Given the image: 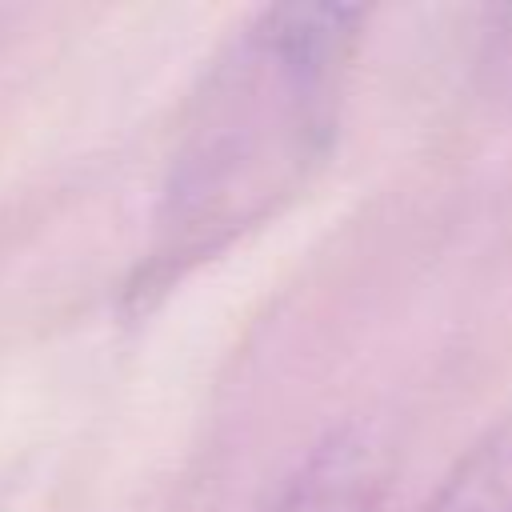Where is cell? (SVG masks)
Wrapping results in <instances>:
<instances>
[{
  "mask_svg": "<svg viewBox=\"0 0 512 512\" xmlns=\"http://www.w3.org/2000/svg\"><path fill=\"white\" fill-rule=\"evenodd\" d=\"M424 512H512V416L464 448Z\"/></svg>",
  "mask_w": 512,
  "mask_h": 512,
  "instance_id": "cell-3",
  "label": "cell"
},
{
  "mask_svg": "<svg viewBox=\"0 0 512 512\" xmlns=\"http://www.w3.org/2000/svg\"><path fill=\"white\" fill-rule=\"evenodd\" d=\"M488 36H492V48H496L500 64L512 68V8H504V12L492 16V32Z\"/></svg>",
  "mask_w": 512,
  "mask_h": 512,
  "instance_id": "cell-4",
  "label": "cell"
},
{
  "mask_svg": "<svg viewBox=\"0 0 512 512\" xmlns=\"http://www.w3.org/2000/svg\"><path fill=\"white\" fill-rule=\"evenodd\" d=\"M364 8H260L204 68L128 296L148 300L276 220L324 168Z\"/></svg>",
  "mask_w": 512,
  "mask_h": 512,
  "instance_id": "cell-1",
  "label": "cell"
},
{
  "mask_svg": "<svg viewBox=\"0 0 512 512\" xmlns=\"http://www.w3.org/2000/svg\"><path fill=\"white\" fill-rule=\"evenodd\" d=\"M384 476V456L368 432L332 428L292 464L260 512H376Z\"/></svg>",
  "mask_w": 512,
  "mask_h": 512,
  "instance_id": "cell-2",
  "label": "cell"
}]
</instances>
